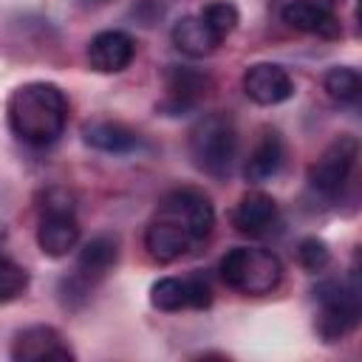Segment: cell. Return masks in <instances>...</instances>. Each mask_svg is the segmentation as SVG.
<instances>
[{"instance_id":"30bf717a","label":"cell","mask_w":362,"mask_h":362,"mask_svg":"<svg viewBox=\"0 0 362 362\" xmlns=\"http://www.w3.org/2000/svg\"><path fill=\"white\" fill-rule=\"evenodd\" d=\"M164 85H167V99L158 105V110H164L167 116H178V113L192 110L206 96L212 79L195 68L170 65L164 74Z\"/></svg>"},{"instance_id":"4fadbf2b","label":"cell","mask_w":362,"mask_h":362,"mask_svg":"<svg viewBox=\"0 0 362 362\" xmlns=\"http://www.w3.org/2000/svg\"><path fill=\"white\" fill-rule=\"evenodd\" d=\"M283 23L294 31L322 37V40H339L342 37V23L339 17L320 0H291L283 6Z\"/></svg>"},{"instance_id":"ffe728a7","label":"cell","mask_w":362,"mask_h":362,"mask_svg":"<svg viewBox=\"0 0 362 362\" xmlns=\"http://www.w3.org/2000/svg\"><path fill=\"white\" fill-rule=\"evenodd\" d=\"M322 88H325V93H328L334 102L351 105V102H356V99H359L362 79H359L356 68L337 65V68H331V71L322 76Z\"/></svg>"},{"instance_id":"8fae6325","label":"cell","mask_w":362,"mask_h":362,"mask_svg":"<svg viewBox=\"0 0 362 362\" xmlns=\"http://www.w3.org/2000/svg\"><path fill=\"white\" fill-rule=\"evenodd\" d=\"M243 93L263 107L280 105L294 93V82L288 71L277 62H255L243 74Z\"/></svg>"},{"instance_id":"6da1fadb","label":"cell","mask_w":362,"mask_h":362,"mask_svg":"<svg viewBox=\"0 0 362 362\" xmlns=\"http://www.w3.org/2000/svg\"><path fill=\"white\" fill-rule=\"evenodd\" d=\"M11 133L34 147L57 141L68 122V96L54 82H25L11 90L6 102Z\"/></svg>"},{"instance_id":"44dd1931","label":"cell","mask_w":362,"mask_h":362,"mask_svg":"<svg viewBox=\"0 0 362 362\" xmlns=\"http://www.w3.org/2000/svg\"><path fill=\"white\" fill-rule=\"evenodd\" d=\"M198 17L206 23V28L215 34L218 42H223L238 28V20H240L235 3H229V0H212V3H206Z\"/></svg>"},{"instance_id":"8992f818","label":"cell","mask_w":362,"mask_h":362,"mask_svg":"<svg viewBox=\"0 0 362 362\" xmlns=\"http://www.w3.org/2000/svg\"><path fill=\"white\" fill-rule=\"evenodd\" d=\"M359 158V141L354 136H339L334 139L320 158L308 167V184L314 192H320L322 198H337L342 192V187L348 184L354 164Z\"/></svg>"},{"instance_id":"cb8c5ba5","label":"cell","mask_w":362,"mask_h":362,"mask_svg":"<svg viewBox=\"0 0 362 362\" xmlns=\"http://www.w3.org/2000/svg\"><path fill=\"white\" fill-rule=\"evenodd\" d=\"M187 283H189V308H195V311L209 308L212 305V288H209L206 277L192 274V277H187Z\"/></svg>"},{"instance_id":"ba28073f","label":"cell","mask_w":362,"mask_h":362,"mask_svg":"<svg viewBox=\"0 0 362 362\" xmlns=\"http://www.w3.org/2000/svg\"><path fill=\"white\" fill-rule=\"evenodd\" d=\"M116 260H119V240L113 235H96L79 249L76 272L62 286H68L74 297H85L93 288V283H99L116 266Z\"/></svg>"},{"instance_id":"e0dca14e","label":"cell","mask_w":362,"mask_h":362,"mask_svg":"<svg viewBox=\"0 0 362 362\" xmlns=\"http://www.w3.org/2000/svg\"><path fill=\"white\" fill-rule=\"evenodd\" d=\"M283 161H286V144H283L280 133L263 130L260 141L255 144V150L249 153V158L243 164V175L252 184H263L283 170Z\"/></svg>"},{"instance_id":"2e32d148","label":"cell","mask_w":362,"mask_h":362,"mask_svg":"<svg viewBox=\"0 0 362 362\" xmlns=\"http://www.w3.org/2000/svg\"><path fill=\"white\" fill-rule=\"evenodd\" d=\"M82 141L99 153H113V156H124V153H133L141 139L133 127L122 124V122H113V119H93V122H85L82 124Z\"/></svg>"},{"instance_id":"9a60e30c","label":"cell","mask_w":362,"mask_h":362,"mask_svg":"<svg viewBox=\"0 0 362 362\" xmlns=\"http://www.w3.org/2000/svg\"><path fill=\"white\" fill-rule=\"evenodd\" d=\"M192 238L167 218H153L144 232V249L156 263H175L192 249Z\"/></svg>"},{"instance_id":"5bb4252c","label":"cell","mask_w":362,"mask_h":362,"mask_svg":"<svg viewBox=\"0 0 362 362\" xmlns=\"http://www.w3.org/2000/svg\"><path fill=\"white\" fill-rule=\"evenodd\" d=\"M136 57V40L127 31L107 28L90 37L88 42V65L99 74H119Z\"/></svg>"},{"instance_id":"7402d4cb","label":"cell","mask_w":362,"mask_h":362,"mask_svg":"<svg viewBox=\"0 0 362 362\" xmlns=\"http://www.w3.org/2000/svg\"><path fill=\"white\" fill-rule=\"evenodd\" d=\"M25 288H28V272L14 260L0 257V303L17 300Z\"/></svg>"},{"instance_id":"52a82bcc","label":"cell","mask_w":362,"mask_h":362,"mask_svg":"<svg viewBox=\"0 0 362 362\" xmlns=\"http://www.w3.org/2000/svg\"><path fill=\"white\" fill-rule=\"evenodd\" d=\"M156 218H167V221L178 223L195 243L209 238L212 226H215L212 201L201 189H195V187H178V189L167 192L161 198V204H158Z\"/></svg>"},{"instance_id":"5b68a950","label":"cell","mask_w":362,"mask_h":362,"mask_svg":"<svg viewBox=\"0 0 362 362\" xmlns=\"http://www.w3.org/2000/svg\"><path fill=\"white\" fill-rule=\"evenodd\" d=\"M37 243H40L42 255H48V257H65L79 243V223L74 215V201L59 187L48 189L40 204Z\"/></svg>"},{"instance_id":"277c9868","label":"cell","mask_w":362,"mask_h":362,"mask_svg":"<svg viewBox=\"0 0 362 362\" xmlns=\"http://www.w3.org/2000/svg\"><path fill=\"white\" fill-rule=\"evenodd\" d=\"M317 297V317L314 328L322 342L345 339L359 322V283L356 277L348 280H325L314 288Z\"/></svg>"},{"instance_id":"3957f363","label":"cell","mask_w":362,"mask_h":362,"mask_svg":"<svg viewBox=\"0 0 362 362\" xmlns=\"http://www.w3.org/2000/svg\"><path fill=\"white\" fill-rule=\"evenodd\" d=\"M189 158L192 164L212 175V178H226L232 170V161L238 156V130L229 116L223 113H209L195 122L189 130Z\"/></svg>"},{"instance_id":"7c38bea8","label":"cell","mask_w":362,"mask_h":362,"mask_svg":"<svg viewBox=\"0 0 362 362\" xmlns=\"http://www.w3.org/2000/svg\"><path fill=\"white\" fill-rule=\"evenodd\" d=\"M277 223H280L277 201L260 189H249L232 209V226L246 238H266L277 229Z\"/></svg>"},{"instance_id":"d6986e66","label":"cell","mask_w":362,"mask_h":362,"mask_svg":"<svg viewBox=\"0 0 362 362\" xmlns=\"http://www.w3.org/2000/svg\"><path fill=\"white\" fill-rule=\"evenodd\" d=\"M150 303L158 311L189 308V283L187 277H161L150 286Z\"/></svg>"},{"instance_id":"7a4b0ae2","label":"cell","mask_w":362,"mask_h":362,"mask_svg":"<svg viewBox=\"0 0 362 362\" xmlns=\"http://www.w3.org/2000/svg\"><path fill=\"white\" fill-rule=\"evenodd\" d=\"M221 280L249 297H260V294H272L280 280H283V263L274 252L269 249H255V246H238L229 249L221 257Z\"/></svg>"},{"instance_id":"ac0fdd59","label":"cell","mask_w":362,"mask_h":362,"mask_svg":"<svg viewBox=\"0 0 362 362\" xmlns=\"http://www.w3.org/2000/svg\"><path fill=\"white\" fill-rule=\"evenodd\" d=\"M170 37H173V45H175L181 54L192 57V59L209 57V54L221 45V42L215 40V34L206 28V23H204L198 14H187V17H181V20L173 25Z\"/></svg>"},{"instance_id":"603a6c76","label":"cell","mask_w":362,"mask_h":362,"mask_svg":"<svg viewBox=\"0 0 362 362\" xmlns=\"http://www.w3.org/2000/svg\"><path fill=\"white\" fill-rule=\"evenodd\" d=\"M297 260H300V266L305 272H322L331 263V249L320 238H305L297 246Z\"/></svg>"},{"instance_id":"9c48e42d","label":"cell","mask_w":362,"mask_h":362,"mask_svg":"<svg viewBox=\"0 0 362 362\" xmlns=\"http://www.w3.org/2000/svg\"><path fill=\"white\" fill-rule=\"evenodd\" d=\"M11 359H17V362H42V359L71 362L74 351L68 348V342L62 339V334L54 325H28L14 334Z\"/></svg>"}]
</instances>
